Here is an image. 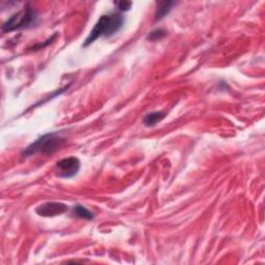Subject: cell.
Masks as SVG:
<instances>
[{
  "label": "cell",
  "instance_id": "obj_6",
  "mask_svg": "<svg viewBox=\"0 0 265 265\" xmlns=\"http://www.w3.org/2000/svg\"><path fill=\"white\" fill-rule=\"evenodd\" d=\"M175 6H176V3H174V2H159V3H157L156 21H161L162 19L167 17Z\"/></svg>",
  "mask_w": 265,
  "mask_h": 265
},
{
  "label": "cell",
  "instance_id": "obj_2",
  "mask_svg": "<svg viewBox=\"0 0 265 265\" xmlns=\"http://www.w3.org/2000/svg\"><path fill=\"white\" fill-rule=\"evenodd\" d=\"M64 142V138L56 132H49V134L43 135L30 145H28L22 153L24 157H31L37 154L49 155L56 152Z\"/></svg>",
  "mask_w": 265,
  "mask_h": 265
},
{
  "label": "cell",
  "instance_id": "obj_9",
  "mask_svg": "<svg viewBox=\"0 0 265 265\" xmlns=\"http://www.w3.org/2000/svg\"><path fill=\"white\" fill-rule=\"evenodd\" d=\"M167 35V31L165 29L162 28H157L155 30H153L152 32H149V34L147 35V40L150 42H157L160 41L162 39H164Z\"/></svg>",
  "mask_w": 265,
  "mask_h": 265
},
{
  "label": "cell",
  "instance_id": "obj_3",
  "mask_svg": "<svg viewBox=\"0 0 265 265\" xmlns=\"http://www.w3.org/2000/svg\"><path fill=\"white\" fill-rule=\"evenodd\" d=\"M37 14L36 12L27 5L22 11L14 14L4 25V32H12L20 29H27L36 24Z\"/></svg>",
  "mask_w": 265,
  "mask_h": 265
},
{
  "label": "cell",
  "instance_id": "obj_10",
  "mask_svg": "<svg viewBox=\"0 0 265 265\" xmlns=\"http://www.w3.org/2000/svg\"><path fill=\"white\" fill-rule=\"evenodd\" d=\"M114 5L117 7V9L120 12H127L130 10L132 3L130 2H118V3H114Z\"/></svg>",
  "mask_w": 265,
  "mask_h": 265
},
{
  "label": "cell",
  "instance_id": "obj_4",
  "mask_svg": "<svg viewBox=\"0 0 265 265\" xmlns=\"http://www.w3.org/2000/svg\"><path fill=\"white\" fill-rule=\"evenodd\" d=\"M81 168L80 160L76 157L64 158L57 162V176L61 178H72L76 176Z\"/></svg>",
  "mask_w": 265,
  "mask_h": 265
},
{
  "label": "cell",
  "instance_id": "obj_8",
  "mask_svg": "<svg viewBox=\"0 0 265 265\" xmlns=\"http://www.w3.org/2000/svg\"><path fill=\"white\" fill-rule=\"evenodd\" d=\"M73 214L77 217V218H80V219H84V220H87V221H91L94 219V215L88 211L86 207H84L83 205H76L74 206L73 209Z\"/></svg>",
  "mask_w": 265,
  "mask_h": 265
},
{
  "label": "cell",
  "instance_id": "obj_5",
  "mask_svg": "<svg viewBox=\"0 0 265 265\" xmlns=\"http://www.w3.org/2000/svg\"><path fill=\"white\" fill-rule=\"evenodd\" d=\"M69 211V206L61 202H47L36 207L35 213L44 218H52L60 216Z\"/></svg>",
  "mask_w": 265,
  "mask_h": 265
},
{
  "label": "cell",
  "instance_id": "obj_1",
  "mask_svg": "<svg viewBox=\"0 0 265 265\" xmlns=\"http://www.w3.org/2000/svg\"><path fill=\"white\" fill-rule=\"evenodd\" d=\"M124 24V18L119 13H111L102 15L94 24L92 30L86 37L82 47L86 48L93 44L98 39L102 36L109 37L118 32Z\"/></svg>",
  "mask_w": 265,
  "mask_h": 265
},
{
  "label": "cell",
  "instance_id": "obj_7",
  "mask_svg": "<svg viewBox=\"0 0 265 265\" xmlns=\"http://www.w3.org/2000/svg\"><path fill=\"white\" fill-rule=\"evenodd\" d=\"M165 117H166V113H164L162 111L152 112V113H148L144 116L143 123L146 126H155L156 124L161 122Z\"/></svg>",
  "mask_w": 265,
  "mask_h": 265
}]
</instances>
